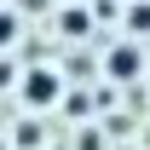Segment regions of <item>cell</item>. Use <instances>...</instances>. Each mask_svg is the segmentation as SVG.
I'll use <instances>...</instances> for the list:
<instances>
[{"mask_svg":"<svg viewBox=\"0 0 150 150\" xmlns=\"http://www.w3.org/2000/svg\"><path fill=\"white\" fill-rule=\"evenodd\" d=\"M23 104H29V110H52L58 104V75L52 69H35L29 81H23Z\"/></svg>","mask_w":150,"mask_h":150,"instance_id":"cell-1","label":"cell"},{"mask_svg":"<svg viewBox=\"0 0 150 150\" xmlns=\"http://www.w3.org/2000/svg\"><path fill=\"white\" fill-rule=\"evenodd\" d=\"M0 87H12V64H0Z\"/></svg>","mask_w":150,"mask_h":150,"instance_id":"cell-5","label":"cell"},{"mask_svg":"<svg viewBox=\"0 0 150 150\" xmlns=\"http://www.w3.org/2000/svg\"><path fill=\"white\" fill-rule=\"evenodd\" d=\"M133 29H150V6H133Z\"/></svg>","mask_w":150,"mask_h":150,"instance_id":"cell-4","label":"cell"},{"mask_svg":"<svg viewBox=\"0 0 150 150\" xmlns=\"http://www.w3.org/2000/svg\"><path fill=\"white\" fill-rule=\"evenodd\" d=\"M139 69H144V58L133 52V46H121V52L110 58V75H115V81H133V75H139Z\"/></svg>","mask_w":150,"mask_h":150,"instance_id":"cell-2","label":"cell"},{"mask_svg":"<svg viewBox=\"0 0 150 150\" xmlns=\"http://www.w3.org/2000/svg\"><path fill=\"white\" fill-rule=\"evenodd\" d=\"M0 150H6V144H0Z\"/></svg>","mask_w":150,"mask_h":150,"instance_id":"cell-6","label":"cell"},{"mask_svg":"<svg viewBox=\"0 0 150 150\" xmlns=\"http://www.w3.org/2000/svg\"><path fill=\"white\" fill-rule=\"evenodd\" d=\"M6 40H18V18H12V12H0V46H6Z\"/></svg>","mask_w":150,"mask_h":150,"instance_id":"cell-3","label":"cell"}]
</instances>
